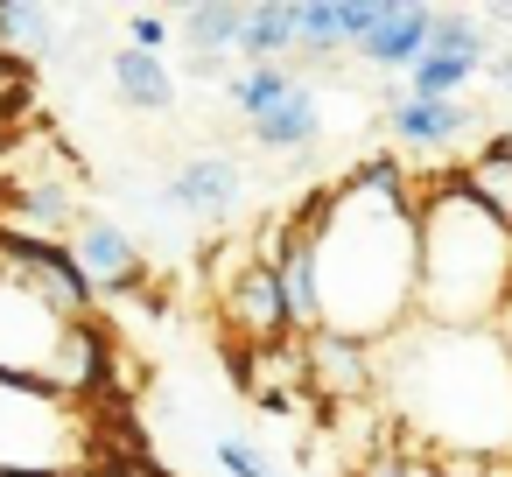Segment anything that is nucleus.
I'll return each mask as SVG.
<instances>
[{
  "label": "nucleus",
  "instance_id": "2eb2a0df",
  "mask_svg": "<svg viewBox=\"0 0 512 477\" xmlns=\"http://www.w3.org/2000/svg\"><path fill=\"white\" fill-rule=\"evenodd\" d=\"M456 183H463V190L498 218V225H512V141H505V134H491V141L463 162V176H456Z\"/></svg>",
  "mask_w": 512,
  "mask_h": 477
},
{
  "label": "nucleus",
  "instance_id": "dca6fc26",
  "mask_svg": "<svg viewBox=\"0 0 512 477\" xmlns=\"http://www.w3.org/2000/svg\"><path fill=\"white\" fill-rule=\"evenodd\" d=\"M0 50L36 64V57H57V15L36 8V0H0Z\"/></svg>",
  "mask_w": 512,
  "mask_h": 477
},
{
  "label": "nucleus",
  "instance_id": "f8f14e48",
  "mask_svg": "<svg viewBox=\"0 0 512 477\" xmlns=\"http://www.w3.org/2000/svg\"><path fill=\"white\" fill-rule=\"evenodd\" d=\"M246 134L260 141V148H274V155H309L316 141H323V113H316V92L309 85H295V92H281L260 120H246Z\"/></svg>",
  "mask_w": 512,
  "mask_h": 477
},
{
  "label": "nucleus",
  "instance_id": "0eeeda50",
  "mask_svg": "<svg viewBox=\"0 0 512 477\" xmlns=\"http://www.w3.org/2000/svg\"><path fill=\"white\" fill-rule=\"evenodd\" d=\"M428 36H435V8H421V0H386L379 29L358 43V64H372V71H414L428 57Z\"/></svg>",
  "mask_w": 512,
  "mask_h": 477
},
{
  "label": "nucleus",
  "instance_id": "4be33fe9",
  "mask_svg": "<svg viewBox=\"0 0 512 477\" xmlns=\"http://www.w3.org/2000/svg\"><path fill=\"white\" fill-rule=\"evenodd\" d=\"M484 78H498V85H505V92H512V50H498V57H491V64H484Z\"/></svg>",
  "mask_w": 512,
  "mask_h": 477
},
{
  "label": "nucleus",
  "instance_id": "1a4fd4ad",
  "mask_svg": "<svg viewBox=\"0 0 512 477\" xmlns=\"http://www.w3.org/2000/svg\"><path fill=\"white\" fill-rule=\"evenodd\" d=\"M78 267H85V274H92V288H106V295H127V288H141V281H148L141 246H134L113 218H78Z\"/></svg>",
  "mask_w": 512,
  "mask_h": 477
},
{
  "label": "nucleus",
  "instance_id": "7ed1b4c3",
  "mask_svg": "<svg viewBox=\"0 0 512 477\" xmlns=\"http://www.w3.org/2000/svg\"><path fill=\"white\" fill-rule=\"evenodd\" d=\"M512 295V225H498L456 176L421 190V302L414 323L491 330Z\"/></svg>",
  "mask_w": 512,
  "mask_h": 477
},
{
  "label": "nucleus",
  "instance_id": "4468645a",
  "mask_svg": "<svg viewBox=\"0 0 512 477\" xmlns=\"http://www.w3.org/2000/svg\"><path fill=\"white\" fill-rule=\"evenodd\" d=\"M288 50H302V0H253L239 57L246 64H281Z\"/></svg>",
  "mask_w": 512,
  "mask_h": 477
},
{
  "label": "nucleus",
  "instance_id": "f03ea898",
  "mask_svg": "<svg viewBox=\"0 0 512 477\" xmlns=\"http://www.w3.org/2000/svg\"><path fill=\"white\" fill-rule=\"evenodd\" d=\"M379 379L407 442L484 463L512 456V344L498 330L407 323L393 344H379Z\"/></svg>",
  "mask_w": 512,
  "mask_h": 477
},
{
  "label": "nucleus",
  "instance_id": "9d476101",
  "mask_svg": "<svg viewBox=\"0 0 512 477\" xmlns=\"http://www.w3.org/2000/svg\"><path fill=\"white\" fill-rule=\"evenodd\" d=\"M239 197H246V176H239L232 155H197V162H183V169L169 176V204H176V211H197L204 225L232 218Z\"/></svg>",
  "mask_w": 512,
  "mask_h": 477
},
{
  "label": "nucleus",
  "instance_id": "f257e3e1",
  "mask_svg": "<svg viewBox=\"0 0 512 477\" xmlns=\"http://www.w3.org/2000/svg\"><path fill=\"white\" fill-rule=\"evenodd\" d=\"M316 253V316L330 337L393 344L421 302V197L393 155H365L344 183L288 211Z\"/></svg>",
  "mask_w": 512,
  "mask_h": 477
},
{
  "label": "nucleus",
  "instance_id": "423d86ee",
  "mask_svg": "<svg viewBox=\"0 0 512 477\" xmlns=\"http://www.w3.org/2000/svg\"><path fill=\"white\" fill-rule=\"evenodd\" d=\"M176 36H183V50H190L183 64H190L197 78H218V71H225V57H239L246 8H239V0H197V8H183Z\"/></svg>",
  "mask_w": 512,
  "mask_h": 477
},
{
  "label": "nucleus",
  "instance_id": "412c9836",
  "mask_svg": "<svg viewBox=\"0 0 512 477\" xmlns=\"http://www.w3.org/2000/svg\"><path fill=\"white\" fill-rule=\"evenodd\" d=\"M253 407H260V414H274V421H295V414H302V393H260Z\"/></svg>",
  "mask_w": 512,
  "mask_h": 477
},
{
  "label": "nucleus",
  "instance_id": "5701e85b",
  "mask_svg": "<svg viewBox=\"0 0 512 477\" xmlns=\"http://www.w3.org/2000/svg\"><path fill=\"white\" fill-rule=\"evenodd\" d=\"M484 22H498V29H512V0H491V15Z\"/></svg>",
  "mask_w": 512,
  "mask_h": 477
},
{
  "label": "nucleus",
  "instance_id": "6ab92c4d",
  "mask_svg": "<svg viewBox=\"0 0 512 477\" xmlns=\"http://www.w3.org/2000/svg\"><path fill=\"white\" fill-rule=\"evenodd\" d=\"M211 456H218V470H232V477H274V463L260 456V442H253V435H218V442H211Z\"/></svg>",
  "mask_w": 512,
  "mask_h": 477
},
{
  "label": "nucleus",
  "instance_id": "9b49d317",
  "mask_svg": "<svg viewBox=\"0 0 512 477\" xmlns=\"http://www.w3.org/2000/svg\"><path fill=\"white\" fill-rule=\"evenodd\" d=\"M386 15V0H302V57L358 50Z\"/></svg>",
  "mask_w": 512,
  "mask_h": 477
},
{
  "label": "nucleus",
  "instance_id": "a211bd4d",
  "mask_svg": "<svg viewBox=\"0 0 512 477\" xmlns=\"http://www.w3.org/2000/svg\"><path fill=\"white\" fill-rule=\"evenodd\" d=\"M491 22L484 15H435V36H428V57H456V64H491Z\"/></svg>",
  "mask_w": 512,
  "mask_h": 477
},
{
  "label": "nucleus",
  "instance_id": "6e6552de",
  "mask_svg": "<svg viewBox=\"0 0 512 477\" xmlns=\"http://www.w3.org/2000/svg\"><path fill=\"white\" fill-rule=\"evenodd\" d=\"M386 134L400 141V148H456L463 134H477V106H463V99H393L386 106Z\"/></svg>",
  "mask_w": 512,
  "mask_h": 477
},
{
  "label": "nucleus",
  "instance_id": "39448f33",
  "mask_svg": "<svg viewBox=\"0 0 512 477\" xmlns=\"http://www.w3.org/2000/svg\"><path fill=\"white\" fill-rule=\"evenodd\" d=\"M302 344H309V393L344 400V407L379 393V351L372 344H351V337H330V330H316Z\"/></svg>",
  "mask_w": 512,
  "mask_h": 477
},
{
  "label": "nucleus",
  "instance_id": "f3484780",
  "mask_svg": "<svg viewBox=\"0 0 512 477\" xmlns=\"http://www.w3.org/2000/svg\"><path fill=\"white\" fill-rule=\"evenodd\" d=\"M295 85H302V78H295L288 64H246V71L225 78V106H232L239 120H260V113H267L281 92H295Z\"/></svg>",
  "mask_w": 512,
  "mask_h": 477
},
{
  "label": "nucleus",
  "instance_id": "ddd939ff",
  "mask_svg": "<svg viewBox=\"0 0 512 477\" xmlns=\"http://www.w3.org/2000/svg\"><path fill=\"white\" fill-rule=\"evenodd\" d=\"M106 78H113V92H120L134 113H169V106H176V78H169V64L148 57V50H134V43H120V50L106 57Z\"/></svg>",
  "mask_w": 512,
  "mask_h": 477
},
{
  "label": "nucleus",
  "instance_id": "a878e982",
  "mask_svg": "<svg viewBox=\"0 0 512 477\" xmlns=\"http://www.w3.org/2000/svg\"><path fill=\"white\" fill-rule=\"evenodd\" d=\"M498 134H505V141H512V127H498Z\"/></svg>",
  "mask_w": 512,
  "mask_h": 477
},
{
  "label": "nucleus",
  "instance_id": "b1692460",
  "mask_svg": "<svg viewBox=\"0 0 512 477\" xmlns=\"http://www.w3.org/2000/svg\"><path fill=\"white\" fill-rule=\"evenodd\" d=\"M491 477H512V456H505V463H491Z\"/></svg>",
  "mask_w": 512,
  "mask_h": 477
},
{
  "label": "nucleus",
  "instance_id": "aec40b11",
  "mask_svg": "<svg viewBox=\"0 0 512 477\" xmlns=\"http://www.w3.org/2000/svg\"><path fill=\"white\" fill-rule=\"evenodd\" d=\"M169 36H176V29H169L162 15H127V43H134V50L162 57V50H169Z\"/></svg>",
  "mask_w": 512,
  "mask_h": 477
},
{
  "label": "nucleus",
  "instance_id": "20e7f679",
  "mask_svg": "<svg viewBox=\"0 0 512 477\" xmlns=\"http://www.w3.org/2000/svg\"><path fill=\"white\" fill-rule=\"evenodd\" d=\"M211 288H218V309H225V323L239 330V344H281V337H295V330H288L281 281H274V267L253 260V246L218 253V260H211Z\"/></svg>",
  "mask_w": 512,
  "mask_h": 477
},
{
  "label": "nucleus",
  "instance_id": "393cba45",
  "mask_svg": "<svg viewBox=\"0 0 512 477\" xmlns=\"http://www.w3.org/2000/svg\"><path fill=\"white\" fill-rule=\"evenodd\" d=\"M0 477H43V470H0Z\"/></svg>",
  "mask_w": 512,
  "mask_h": 477
}]
</instances>
